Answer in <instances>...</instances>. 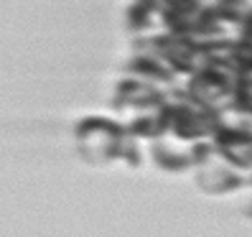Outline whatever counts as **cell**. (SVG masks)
Wrapping results in <instances>:
<instances>
[{
	"label": "cell",
	"mask_w": 252,
	"mask_h": 237,
	"mask_svg": "<svg viewBox=\"0 0 252 237\" xmlns=\"http://www.w3.org/2000/svg\"><path fill=\"white\" fill-rule=\"evenodd\" d=\"M168 90H160V87L151 84V82H143L138 77H130V74H123L120 82L115 84V92H112V112L115 117H120L123 123L132 120L143 112H151L156 110L163 97H166Z\"/></svg>",
	"instance_id": "obj_7"
},
{
	"label": "cell",
	"mask_w": 252,
	"mask_h": 237,
	"mask_svg": "<svg viewBox=\"0 0 252 237\" xmlns=\"http://www.w3.org/2000/svg\"><path fill=\"white\" fill-rule=\"evenodd\" d=\"M145 153H148V161L163 171L184 173V171L194 169V143L176 140L171 135H163L158 140L145 143Z\"/></svg>",
	"instance_id": "obj_9"
},
{
	"label": "cell",
	"mask_w": 252,
	"mask_h": 237,
	"mask_svg": "<svg viewBox=\"0 0 252 237\" xmlns=\"http://www.w3.org/2000/svg\"><path fill=\"white\" fill-rule=\"evenodd\" d=\"M250 189H252V181H250ZM245 214H247V217L252 219V197H250V199L245 202Z\"/></svg>",
	"instance_id": "obj_10"
},
{
	"label": "cell",
	"mask_w": 252,
	"mask_h": 237,
	"mask_svg": "<svg viewBox=\"0 0 252 237\" xmlns=\"http://www.w3.org/2000/svg\"><path fill=\"white\" fill-rule=\"evenodd\" d=\"M125 26L132 38H153L168 34L163 0H132L125 10Z\"/></svg>",
	"instance_id": "obj_8"
},
{
	"label": "cell",
	"mask_w": 252,
	"mask_h": 237,
	"mask_svg": "<svg viewBox=\"0 0 252 237\" xmlns=\"http://www.w3.org/2000/svg\"><path fill=\"white\" fill-rule=\"evenodd\" d=\"M194 181L209 197L237 194L250 186V173L237 169L232 161L214 145V140L194 143Z\"/></svg>",
	"instance_id": "obj_4"
},
{
	"label": "cell",
	"mask_w": 252,
	"mask_h": 237,
	"mask_svg": "<svg viewBox=\"0 0 252 237\" xmlns=\"http://www.w3.org/2000/svg\"><path fill=\"white\" fill-rule=\"evenodd\" d=\"M74 140L90 166L127 164L138 169L148 158L145 143L132 135L120 117H84L74 128Z\"/></svg>",
	"instance_id": "obj_1"
},
{
	"label": "cell",
	"mask_w": 252,
	"mask_h": 237,
	"mask_svg": "<svg viewBox=\"0 0 252 237\" xmlns=\"http://www.w3.org/2000/svg\"><path fill=\"white\" fill-rule=\"evenodd\" d=\"M123 74L138 77L143 82H151V84L160 87V90H176L181 82H186L176 71V67L160 54V49L156 46L153 38H132L130 56L123 67Z\"/></svg>",
	"instance_id": "obj_6"
},
{
	"label": "cell",
	"mask_w": 252,
	"mask_h": 237,
	"mask_svg": "<svg viewBox=\"0 0 252 237\" xmlns=\"http://www.w3.org/2000/svg\"><path fill=\"white\" fill-rule=\"evenodd\" d=\"M250 181H252V173H250Z\"/></svg>",
	"instance_id": "obj_11"
},
{
	"label": "cell",
	"mask_w": 252,
	"mask_h": 237,
	"mask_svg": "<svg viewBox=\"0 0 252 237\" xmlns=\"http://www.w3.org/2000/svg\"><path fill=\"white\" fill-rule=\"evenodd\" d=\"M242 71L232 56H212L184 82V90L212 112H224L237 105Z\"/></svg>",
	"instance_id": "obj_2"
},
{
	"label": "cell",
	"mask_w": 252,
	"mask_h": 237,
	"mask_svg": "<svg viewBox=\"0 0 252 237\" xmlns=\"http://www.w3.org/2000/svg\"><path fill=\"white\" fill-rule=\"evenodd\" d=\"M160 115H163V123H166V135L184 143L209 140L217 123V112L206 110L184 87H176V90L166 92L160 105Z\"/></svg>",
	"instance_id": "obj_3"
},
{
	"label": "cell",
	"mask_w": 252,
	"mask_h": 237,
	"mask_svg": "<svg viewBox=\"0 0 252 237\" xmlns=\"http://www.w3.org/2000/svg\"><path fill=\"white\" fill-rule=\"evenodd\" d=\"M212 140L237 169L252 173V112L242 107L219 112Z\"/></svg>",
	"instance_id": "obj_5"
}]
</instances>
